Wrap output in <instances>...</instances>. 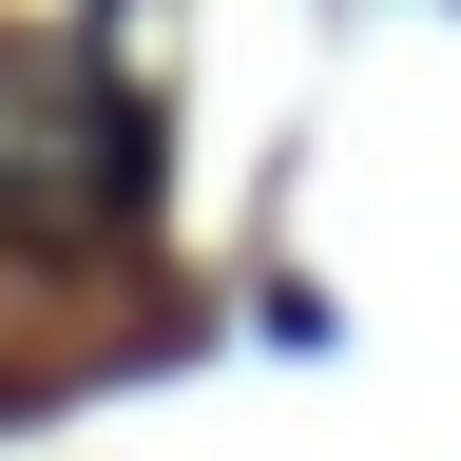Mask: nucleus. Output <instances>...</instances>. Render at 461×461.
<instances>
[{
  "mask_svg": "<svg viewBox=\"0 0 461 461\" xmlns=\"http://www.w3.org/2000/svg\"><path fill=\"white\" fill-rule=\"evenodd\" d=\"M135 193H154L135 96L77 77L58 39H0V230L20 250H77V230H135Z\"/></svg>",
  "mask_w": 461,
  "mask_h": 461,
  "instance_id": "1",
  "label": "nucleus"
}]
</instances>
